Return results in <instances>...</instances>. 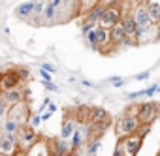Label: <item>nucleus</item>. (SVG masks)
<instances>
[{
    "mask_svg": "<svg viewBox=\"0 0 160 156\" xmlns=\"http://www.w3.org/2000/svg\"><path fill=\"white\" fill-rule=\"evenodd\" d=\"M136 109H138V105H132L126 113H122L115 120V134H117L119 139L121 137H126V135H132V134L138 132V128H139L141 122H139V119L136 115Z\"/></svg>",
    "mask_w": 160,
    "mask_h": 156,
    "instance_id": "nucleus-1",
    "label": "nucleus"
},
{
    "mask_svg": "<svg viewBox=\"0 0 160 156\" xmlns=\"http://www.w3.org/2000/svg\"><path fill=\"white\" fill-rule=\"evenodd\" d=\"M122 15H124L122 2H121V0H111V2H108V4H106L104 15H102L100 23H98V27H104V28L111 30L115 25H119V23H121Z\"/></svg>",
    "mask_w": 160,
    "mask_h": 156,
    "instance_id": "nucleus-2",
    "label": "nucleus"
},
{
    "mask_svg": "<svg viewBox=\"0 0 160 156\" xmlns=\"http://www.w3.org/2000/svg\"><path fill=\"white\" fill-rule=\"evenodd\" d=\"M15 137H17V145H19V150H28L38 139H40V134L36 132V128H32L30 124H25V126H21L19 130H17V134H15Z\"/></svg>",
    "mask_w": 160,
    "mask_h": 156,
    "instance_id": "nucleus-3",
    "label": "nucleus"
},
{
    "mask_svg": "<svg viewBox=\"0 0 160 156\" xmlns=\"http://www.w3.org/2000/svg\"><path fill=\"white\" fill-rule=\"evenodd\" d=\"M136 115L141 124H152L154 119L160 115V105L156 102H141L136 109Z\"/></svg>",
    "mask_w": 160,
    "mask_h": 156,
    "instance_id": "nucleus-4",
    "label": "nucleus"
},
{
    "mask_svg": "<svg viewBox=\"0 0 160 156\" xmlns=\"http://www.w3.org/2000/svg\"><path fill=\"white\" fill-rule=\"evenodd\" d=\"M119 141H121V145H122L124 156H138V152H139V149H141V145H143V137H139L138 134L121 137Z\"/></svg>",
    "mask_w": 160,
    "mask_h": 156,
    "instance_id": "nucleus-5",
    "label": "nucleus"
},
{
    "mask_svg": "<svg viewBox=\"0 0 160 156\" xmlns=\"http://www.w3.org/2000/svg\"><path fill=\"white\" fill-rule=\"evenodd\" d=\"M6 115H8V117H12V119H15V120L19 122V126H25V124H28V117H30L27 102H19V104H15V105L8 107Z\"/></svg>",
    "mask_w": 160,
    "mask_h": 156,
    "instance_id": "nucleus-6",
    "label": "nucleus"
},
{
    "mask_svg": "<svg viewBox=\"0 0 160 156\" xmlns=\"http://www.w3.org/2000/svg\"><path fill=\"white\" fill-rule=\"evenodd\" d=\"M21 77L17 71H0V92H6L12 89H17L21 85Z\"/></svg>",
    "mask_w": 160,
    "mask_h": 156,
    "instance_id": "nucleus-7",
    "label": "nucleus"
},
{
    "mask_svg": "<svg viewBox=\"0 0 160 156\" xmlns=\"http://www.w3.org/2000/svg\"><path fill=\"white\" fill-rule=\"evenodd\" d=\"M121 25H122L126 36L138 43V30H139V27H138V21H136V17H134L132 12H124V15L121 19Z\"/></svg>",
    "mask_w": 160,
    "mask_h": 156,
    "instance_id": "nucleus-8",
    "label": "nucleus"
},
{
    "mask_svg": "<svg viewBox=\"0 0 160 156\" xmlns=\"http://www.w3.org/2000/svg\"><path fill=\"white\" fill-rule=\"evenodd\" d=\"M49 149H51V156H70V152H72V145L64 137L49 139Z\"/></svg>",
    "mask_w": 160,
    "mask_h": 156,
    "instance_id": "nucleus-9",
    "label": "nucleus"
},
{
    "mask_svg": "<svg viewBox=\"0 0 160 156\" xmlns=\"http://www.w3.org/2000/svg\"><path fill=\"white\" fill-rule=\"evenodd\" d=\"M17 150H19L17 137L13 134H4L2 139H0V152L6 154V156H15Z\"/></svg>",
    "mask_w": 160,
    "mask_h": 156,
    "instance_id": "nucleus-10",
    "label": "nucleus"
},
{
    "mask_svg": "<svg viewBox=\"0 0 160 156\" xmlns=\"http://www.w3.org/2000/svg\"><path fill=\"white\" fill-rule=\"evenodd\" d=\"M77 119H75V115H70L68 111H66V117L62 119V126H60V137H64V139H72V135H73V132L77 130Z\"/></svg>",
    "mask_w": 160,
    "mask_h": 156,
    "instance_id": "nucleus-11",
    "label": "nucleus"
},
{
    "mask_svg": "<svg viewBox=\"0 0 160 156\" xmlns=\"http://www.w3.org/2000/svg\"><path fill=\"white\" fill-rule=\"evenodd\" d=\"M27 156H51V149H49V139H38L28 150Z\"/></svg>",
    "mask_w": 160,
    "mask_h": 156,
    "instance_id": "nucleus-12",
    "label": "nucleus"
},
{
    "mask_svg": "<svg viewBox=\"0 0 160 156\" xmlns=\"http://www.w3.org/2000/svg\"><path fill=\"white\" fill-rule=\"evenodd\" d=\"M0 98H2L10 107L19 104V102H25V92L21 90V87L17 89H12V90H6V92H0Z\"/></svg>",
    "mask_w": 160,
    "mask_h": 156,
    "instance_id": "nucleus-13",
    "label": "nucleus"
},
{
    "mask_svg": "<svg viewBox=\"0 0 160 156\" xmlns=\"http://www.w3.org/2000/svg\"><path fill=\"white\" fill-rule=\"evenodd\" d=\"M34 4H36V0H25V2H21L17 8H15V15L19 19H30L32 13H34Z\"/></svg>",
    "mask_w": 160,
    "mask_h": 156,
    "instance_id": "nucleus-14",
    "label": "nucleus"
},
{
    "mask_svg": "<svg viewBox=\"0 0 160 156\" xmlns=\"http://www.w3.org/2000/svg\"><path fill=\"white\" fill-rule=\"evenodd\" d=\"M73 115H75L79 124H85V126L92 124V107H89V105H79Z\"/></svg>",
    "mask_w": 160,
    "mask_h": 156,
    "instance_id": "nucleus-15",
    "label": "nucleus"
},
{
    "mask_svg": "<svg viewBox=\"0 0 160 156\" xmlns=\"http://www.w3.org/2000/svg\"><path fill=\"white\" fill-rule=\"evenodd\" d=\"M85 139H89V124H87V132H85V128H77V130L73 132V135H72V139H70L72 150H77L79 147L83 145Z\"/></svg>",
    "mask_w": 160,
    "mask_h": 156,
    "instance_id": "nucleus-16",
    "label": "nucleus"
},
{
    "mask_svg": "<svg viewBox=\"0 0 160 156\" xmlns=\"http://www.w3.org/2000/svg\"><path fill=\"white\" fill-rule=\"evenodd\" d=\"M104 10H106V4H104V2L96 4L91 12L85 13V21H87V23H92V25H98L100 19H102V15H104Z\"/></svg>",
    "mask_w": 160,
    "mask_h": 156,
    "instance_id": "nucleus-17",
    "label": "nucleus"
},
{
    "mask_svg": "<svg viewBox=\"0 0 160 156\" xmlns=\"http://www.w3.org/2000/svg\"><path fill=\"white\" fill-rule=\"evenodd\" d=\"M145 2V8L149 12V17L152 23H158L160 21V0H143Z\"/></svg>",
    "mask_w": 160,
    "mask_h": 156,
    "instance_id": "nucleus-18",
    "label": "nucleus"
},
{
    "mask_svg": "<svg viewBox=\"0 0 160 156\" xmlns=\"http://www.w3.org/2000/svg\"><path fill=\"white\" fill-rule=\"evenodd\" d=\"M57 13H58V8L47 0L45 10H43V15H42V21H43V23H53V21L57 19Z\"/></svg>",
    "mask_w": 160,
    "mask_h": 156,
    "instance_id": "nucleus-19",
    "label": "nucleus"
},
{
    "mask_svg": "<svg viewBox=\"0 0 160 156\" xmlns=\"http://www.w3.org/2000/svg\"><path fill=\"white\" fill-rule=\"evenodd\" d=\"M19 128H21L19 122H17L15 119H12V117L6 115V119H4V134H13V135H15Z\"/></svg>",
    "mask_w": 160,
    "mask_h": 156,
    "instance_id": "nucleus-20",
    "label": "nucleus"
},
{
    "mask_svg": "<svg viewBox=\"0 0 160 156\" xmlns=\"http://www.w3.org/2000/svg\"><path fill=\"white\" fill-rule=\"evenodd\" d=\"M100 145H102L100 137H94V139H91V141H89V145H87V154H89V156H94V154L98 152Z\"/></svg>",
    "mask_w": 160,
    "mask_h": 156,
    "instance_id": "nucleus-21",
    "label": "nucleus"
},
{
    "mask_svg": "<svg viewBox=\"0 0 160 156\" xmlns=\"http://www.w3.org/2000/svg\"><path fill=\"white\" fill-rule=\"evenodd\" d=\"M94 27H98V25H92V23H87V21H83V23H81V34H83V36H87V34H89V32H91Z\"/></svg>",
    "mask_w": 160,
    "mask_h": 156,
    "instance_id": "nucleus-22",
    "label": "nucleus"
},
{
    "mask_svg": "<svg viewBox=\"0 0 160 156\" xmlns=\"http://www.w3.org/2000/svg\"><path fill=\"white\" fill-rule=\"evenodd\" d=\"M149 130H151V124H139V128H138V132H136V134H138L139 137H143V139H145V135L149 134Z\"/></svg>",
    "mask_w": 160,
    "mask_h": 156,
    "instance_id": "nucleus-23",
    "label": "nucleus"
},
{
    "mask_svg": "<svg viewBox=\"0 0 160 156\" xmlns=\"http://www.w3.org/2000/svg\"><path fill=\"white\" fill-rule=\"evenodd\" d=\"M17 73H19V77H21V81H23V83L28 81V77H30V70H28V68H19Z\"/></svg>",
    "mask_w": 160,
    "mask_h": 156,
    "instance_id": "nucleus-24",
    "label": "nucleus"
},
{
    "mask_svg": "<svg viewBox=\"0 0 160 156\" xmlns=\"http://www.w3.org/2000/svg\"><path fill=\"white\" fill-rule=\"evenodd\" d=\"M109 83L113 85V87H117V89H121V87H124V79H122V77H109Z\"/></svg>",
    "mask_w": 160,
    "mask_h": 156,
    "instance_id": "nucleus-25",
    "label": "nucleus"
},
{
    "mask_svg": "<svg viewBox=\"0 0 160 156\" xmlns=\"http://www.w3.org/2000/svg\"><path fill=\"white\" fill-rule=\"evenodd\" d=\"M156 92H160V85H152V87L145 89V96H147V98H152Z\"/></svg>",
    "mask_w": 160,
    "mask_h": 156,
    "instance_id": "nucleus-26",
    "label": "nucleus"
},
{
    "mask_svg": "<svg viewBox=\"0 0 160 156\" xmlns=\"http://www.w3.org/2000/svg\"><path fill=\"white\" fill-rule=\"evenodd\" d=\"M42 122H43V119H42L40 113H38V115H32V119H30V126H32V128H38Z\"/></svg>",
    "mask_w": 160,
    "mask_h": 156,
    "instance_id": "nucleus-27",
    "label": "nucleus"
},
{
    "mask_svg": "<svg viewBox=\"0 0 160 156\" xmlns=\"http://www.w3.org/2000/svg\"><path fill=\"white\" fill-rule=\"evenodd\" d=\"M40 77H42L43 81H51L53 73H51V71H47V70H43V68H40Z\"/></svg>",
    "mask_w": 160,
    "mask_h": 156,
    "instance_id": "nucleus-28",
    "label": "nucleus"
},
{
    "mask_svg": "<svg viewBox=\"0 0 160 156\" xmlns=\"http://www.w3.org/2000/svg\"><path fill=\"white\" fill-rule=\"evenodd\" d=\"M43 87H45L49 92H57V90H58V87H57L53 81H43Z\"/></svg>",
    "mask_w": 160,
    "mask_h": 156,
    "instance_id": "nucleus-29",
    "label": "nucleus"
},
{
    "mask_svg": "<svg viewBox=\"0 0 160 156\" xmlns=\"http://www.w3.org/2000/svg\"><path fill=\"white\" fill-rule=\"evenodd\" d=\"M141 96H145V89L143 90H138V92H130L128 94V100H136V98H141Z\"/></svg>",
    "mask_w": 160,
    "mask_h": 156,
    "instance_id": "nucleus-30",
    "label": "nucleus"
},
{
    "mask_svg": "<svg viewBox=\"0 0 160 156\" xmlns=\"http://www.w3.org/2000/svg\"><path fill=\"white\" fill-rule=\"evenodd\" d=\"M113 156H124V152H122V145H121V141H117V145H115V150H113Z\"/></svg>",
    "mask_w": 160,
    "mask_h": 156,
    "instance_id": "nucleus-31",
    "label": "nucleus"
},
{
    "mask_svg": "<svg viewBox=\"0 0 160 156\" xmlns=\"http://www.w3.org/2000/svg\"><path fill=\"white\" fill-rule=\"evenodd\" d=\"M42 68H43V70H47V71H51V73H55V71H57V68H55L53 64H49V62H42Z\"/></svg>",
    "mask_w": 160,
    "mask_h": 156,
    "instance_id": "nucleus-32",
    "label": "nucleus"
},
{
    "mask_svg": "<svg viewBox=\"0 0 160 156\" xmlns=\"http://www.w3.org/2000/svg\"><path fill=\"white\" fill-rule=\"evenodd\" d=\"M149 75H151V71H143V73H138V75H136V79H138V81H145Z\"/></svg>",
    "mask_w": 160,
    "mask_h": 156,
    "instance_id": "nucleus-33",
    "label": "nucleus"
},
{
    "mask_svg": "<svg viewBox=\"0 0 160 156\" xmlns=\"http://www.w3.org/2000/svg\"><path fill=\"white\" fill-rule=\"evenodd\" d=\"M8 107H10V105H8V104L2 100V98H0V115H2V113H6V111H8Z\"/></svg>",
    "mask_w": 160,
    "mask_h": 156,
    "instance_id": "nucleus-34",
    "label": "nucleus"
},
{
    "mask_svg": "<svg viewBox=\"0 0 160 156\" xmlns=\"http://www.w3.org/2000/svg\"><path fill=\"white\" fill-rule=\"evenodd\" d=\"M51 117H53V111H49V109H47L45 113H42V119H43V122H47Z\"/></svg>",
    "mask_w": 160,
    "mask_h": 156,
    "instance_id": "nucleus-35",
    "label": "nucleus"
},
{
    "mask_svg": "<svg viewBox=\"0 0 160 156\" xmlns=\"http://www.w3.org/2000/svg\"><path fill=\"white\" fill-rule=\"evenodd\" d=\"M49 2H51V4H55L57 8H60V6H62V0H49Z\"/></svg>",
    "mask_w": 160,
    "mask_h": 156,
    "instance_id": "nucleus-36",
    "label": "nucleus"
},
{
    "mask_svg": "<svg viewBox=\"0 0 160 156\" xmlns=\"http://www.w3.org/2000/svg\"><path fill=\"white\" fill-rule=\"evenodd\" d=\"M81 85H83V87H96L94 83H91V81H85V79L81 81Z\"/></svg>",
    "mask_w": 160,
    "mask_h": 156,
    "instance_id": "nucleus-37",
    "label": "nucleus"
},
{
    "mask_svg": "<svg viewBox=\"0 0 160 156\" xmlns=\"http://www.w3.org/2000/svg\"><path fill=\"white\" fill-rule=\"evenodd\" d=\"M15 156H27V152H25V150H17V154H15Z\"/></svg>",
    "mask_w": 160,
    "mask_h": 156,
    "instance_id": "nucleus-38",
    "label": "nucleus"
},
{
    "mask_svg": "<svg viewBox=\"0 0 160 156\" xmlns=\"http://www.w3.org/2000/svg\"><path fill=\"white\" fill-rule=\"evenodd\" d=\"M156 25H158V32H160V21H158V23H156Z\"/></svg>",
    "mask_w": 160,
    "mask_h": 156,
    "instance_id": "nucleus-39",
    "label": "nucleus"
},
{
    "mask_svg": "<svg viewBox=\"0 0 160 156\" xmlns=\"http://www.w3.org/2000/svg\"><path fill=\"white\" fill-rule=\"evenodd\" d=\"M2 135H4V132H2V134H0V139H2Z\"/></svg>",
    "mask_w": 160,
    "mask_h": 156,
    "instance_id": "nucleus-40",
    "label": "nucleus"
},
{
    "mask_svg": "<svg viewBox=\"0 0 160 156\" xmlns=\"http://www.w3.org/2000/svg\"><path fill=\"white\" fill-rule=\"evenodd\" d=\"M0 156H6V154H2V152H0Z\"/></svg>",
    "mask_w": 160,
    "mask_h": 156,
    "instance_id": "nucleus-41",
    "label": "nucleus"
}]
</instances>
